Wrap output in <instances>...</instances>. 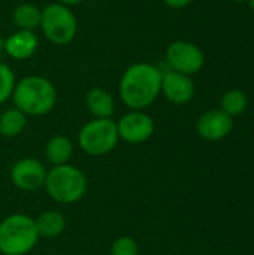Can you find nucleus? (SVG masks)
<instances>
[{
	"label": "nucleus",
	"mask_w": 254,
	"mask_h": 255,
	"mask_svg": "<svg viewBox=\"0 0 254 255\" xmlns=\"http://www.w3.org/2000/svg\"><path fill=\"white\" fill-rule=\"evenodd\" d=\"M163 72L151 63L129 66L118 85L120 99L130 111H145L160 94Z\"/></svg>",
	"instance_id": "obj_1"
},
{
	"label": "nucleus",
	"mask_w": 254,
	"mask_h": 255,
	"mask_svg": "<svg viewBox=\"0 0 254 255\" xmlns=\"http://www.w3.org/2000/svg\"><path fill=\"white\" fill-rule=\"evenodd\" d=\"M10 99L13 106L27 117H43L54 109L57 90L48 78L28 75L15 84Z\"/></svg>",
	"instance_id": "obj_2"
},
{
	"label": "nucleus",
	"mask_w": 254,
	"mask_h": 255,
	"mask_svg": "<svg viewBox=\"0 0 254 255\" xmlns=\"http://www.w3.org/2000/svg\"><path fill=\"white\" fill-rule=\"evenodd\" d=\"M43 188L55 203L73 205L84 199L88 188V179L79 167L67 163L52 166L46 172Z\"/></svg>",
	"instance_id": "obj_3"
},
{
	"label": "nucleus",
	"mask_w": 254,
	"mask_h": 255,
	"mask_svg": "<svg viewBox=\"0 0 254 255\" xmlns=\"http://www.w3.org/2000/svg\"><path fill=\"white\" fill-rule=\"evenodd\" d=\"M39 239L34 218L25 214H10L0 221L1 255H27L36 248Z\"/></svg>",
	"instance_id": "obj_4"
},
{
	"label": "nucleus",
	"mask_w": 254,
	"mask_h": 255,
	"mask_svg": "<svg viewBox=\"0 0 254 255\" xmlns=\"http://www.w3.org/2000/svg\"><path fill=\"white\" fill-rule=\"evenodd\" d=\"M78 146L91 157H102L115 149L120 142L117 123L112 118H93L78 131Z\"/></svg>",
	"instance_id": "obj_5"
},
{
	"label": "nucleus",
	"mask_w": 254,
	"mask_h": 255,
	"mask_svg": "<svg viewBox=\"0 0 254 255\" xmlns=\"http://www.w3.org/2000/svg\"><path fill=\"white\" fill-rule=\"evenodd\" d=\"M40 30L54 45H67L73 40L78 30L75 13L61 3H49L42 9Z\"/></svg>",
	"instance_id": "obj_6"
},
{
	"label": "nucleus",
	"mask_w": 254,
	"mask_h": 255,
	"mask_svg": "<svg viewBox=\"0 0 254 255\" xmlns=\"http://www.w3.org/2000/svg\"><path fill=\"white\" fill-rule=\"evenodd\" d=\"M166 63L171 70L192 76L202 70L205 64V55L202 49L187 40H175L166 48Z\"/></svg>",
	"instance_id": "obj_7"
},
{
	"label": "nucleus",
	"mask_w": 254,
	"mask_h": 255,
	"mask_svg": "<svg viewBox=\"0 0 254 255\" xmlns=\"http://www.w3.org/2000/svg\"><path fill=\"white\" fill-rule=\"evenodd\" d=\"M115 123L120 140L130 145L145 143L156 130L154 120L144 111H130Z\"/></svg>",
	"instance_id": "obj_8"
},
{
	"label": "nucleus",
	"mask_w": 254,
	"mask_h": 255,
	"mask_svg": "<svg viewBox=\"0 0 254 255\" xmlns=\"http://www.w3.org/2000/svg\"><path fill=\"white\" fill-rule=\"evenodd\" d=\"M45 164L34 157H24L13 163L10 167V182L19 191L31 193L43 188L46 179Z\"/></svg>",
	"instance_id": "obj_9"
},
{
	"label": "nucleus",
	"mask_w": 254,
	"mask_h": 255,
	"mask_svg": "<svg viewBox=\"0 0 254 255\" xmlns=\"http://www.w3.org/2000/svg\"><path fill=\"white\" fill-rule=\"evenodd\" d=\"M234 128V118L225 114L222 109H210L204 112L196 121L198 134L208 140L217 142L229 136Z\"/></svg>",
	"instance_id": "obj_10"
},
{
	"label": "nucleus",
	"mask_w": 254,
	"mask_h": 255,
	"mask_svg": "<svg viewBox=\"0 0 254 255\" xmlns=\"http://www.w3.org/2000/svg\"><path fill=\"white\" fill-rule=\"evenodd\" d=\"M160 94L174 105H187L195 97V84L190 76L168 70L162 75Z\"/></svg>",
	"instance_id": "obj_11"
},
{
	"label": "nucleus",
	"mask_w": 254,
	"mask_h": 255,
	"mask_svg": "<svg viewBox=\"0 0 254 255\" xmlns=\"http://www.w3.org/2000/svg\"><path fill=\"white\" fill-rule=\"evenodd\" d=\"M39 40L34 31L18 30L3 40V51L16 61L28 60L34 55Z\"/></svg>",
	"instance_id": "obj_12"
},
{
	"label": "nucleus",
	"mask_w": 254,
	"mask_h": 255,
	"mask_svg": "<svg viewBox=\"0 0 254 255\" xmlns=\"http://www.w3.org/2000/svg\"><path fill=\"white\" fill-rule=\"evenodd\" d=\"M43 155L51 166L67 164L73 157V142L64 134H54L45 143Z\"/></svg>",
	"instance_id": "obj_13"
},
{
	"label": "nucleus",
	"mask_w": 254,
	"mask_h": 255,
	"mask_svg": "<svg viewBox=\"0 0 254 255\" xmlns=\"http://www.w3.org/2000/svg\"><path fill=\"white\" fill-rule=\"evenodd\" d=\"M85 106L94 118H112L115 112L114 97L100 87H94L85 94Z\"/></svg>",
	"instance_id": "obj_14"
},
{
	"label": "nucleus",
	"mask_w": 254,
	"mask_h": 255,
	"mask_svg": "<svg viewBox=\"0 0 254 255\" xmlns=\"http://www.w3.org/2000/svg\"><path fill=\"white\" fill-rule=\"evenodd\" d=\"M39 238L55 239L66 230V217L58 211H45L34 218Z\"/></svg>",
	"instance_id": "obj_15"
},
{
	"label": "nucleus",
	"mask_w": 254,
	"mask_h": 255,
	"mask_svg": "<svg viewBox=\"0 0 254 255\" xmlns=\"http://www.w3.org/2000/svg\"><path fill=\"white\" fill-rule=\"evenodd\" d=\"M27 127V115L19 109L9 108L0 114V136L12 139L19 136Z\"/></svg>",
	"instance_id": "obj_16"
},
{
	"label": "nucleus",
	"mask_w": 254,
	"mask_h": 255,
	"mask_svg": "<svg viewBox=\"0 0 254 255\" xmlns=\"http://www.w3.org/2000/svg\"><path fill=\"white\" fill-rule=\"evenodd\" d=\"M40 16H42V9L30 3L16 6V9L12 13L13 22L18 27V30H30V31H33L40 25Z\"/></svg>",
	"instance_id": "obj_17"
},
{
	"label": "nucleus",
	"mask_w": 254,
	"mask_h": 255,
	"mask_svg": "<svg viewBox=\"0 0 254 255\" xmlns=\"http://www.w3.org/2000/svg\"><path fill=\"white\" fill-rule=\"evenodd\" d=\"M247 105H249L247 94L243 90H238V88L226 91L223 94L222 100H220V109L225 114H228L229 117H232V118L243 114L246 111Z\"/></svg>",
	"instance_id": "obj_18"
},
{
	"label": "nucleus",
	"mask_w": 254,
	"mask_h": 255,
	"mask_svg": "<svg viewBox=\"0 0 254 255\" xmlns=\"http://www.w3.org/2000/svg\"><path fill=\"white\" fill-rule=\"evenodd\" d=\"M15 75L12 69L0 61V105L7 102L12 97L13 88H15Z\"/></svg>",
	"instance_id": "obj_19"
},
{
	"label": "nucleus",
	"mask_w": 254,
	"mask_h": 255,
	"mask_svg": "<svg viewBox=\"0 0 254 255\" xmlns=\"http://www.w3.org/2000/svg\"><path fill=\"white\" fill-rule=\"evenodd\" d=\"M111 255H139V245L132 236H120L111 245Z\"/></svg>",
	"instance_id": "obj_20"
},
{
	"label": "nucleus",
	"mask_w": 254,
	"mask_h": 255,
	"mask_svg": "<svg viewBox=\"0 0 254 255\" xmlns=\"http://www.w3.org/2000/svg\"><path fill=\"white\" fill-rule=\"evenodd\" d=\"M193 0H163V3L168 6V7H172V9H181V7H186L192 3Z\"/></svg>",
	"instance_id": "obj_21"
},
{
	"label": "nucleus",
	"mask_w": 254,
	"mask_h": 255,
	"mask_svg": "<svg viewBox=\"0 0 254 255\" xmlns=\"http://www.w3.org/2000/svg\"><path fill=\"white\" fill-rule=\"evenodd\" d=\"M81 1H84V0H58V3H61V4H64V6H73V4H78V3H81Z\"/></svg>",
	"instance_id": "obj_22"
},
{
	"label": "nucleus",
	"mask_w": 254,
	"mask_h": 255,
	"mask_svg": "<svg viewBox=\"0 0 254 255\" xmlns=\"http://www.w3.org/2000/svg\"><path fill=\"white\" fill-rule=\"evenodd\" d=\"M249 1V4H250V7L253 9V12H254V0H247Z\"/></svg>",
	"instance_id": "obj_23"
},
{
	"label": "nucleus",
	"mask_w": 254,
	"mask_h": 255,
	"mask_svg": "<svg viewBox=\"0 0 254 255\" xmlns=\"http://www.w3.org/2000/svg\"><path fill=\"white\" fill-rule=\"evenodd\" d=\"M1 51H3V39L0 37V54H1Z\"/></svg>",
	"instance_id": "obj_24"
},
{
	"label": "nucleus",
	"mask_w": 254,
	"mask_h": 255,
	"mask_svg": "<svg viewBox=\"0 0 254 255\" xmlns=\"http://www.w3.org/2000/svg\"><path fill=\"white\" fill-rule=\"evenodd\" d=\"M231 1H235V3H243V1H247V0H231Z\"/></svg>",
	"instance_id": "obj_25"
}]
</instances>
